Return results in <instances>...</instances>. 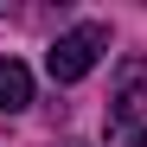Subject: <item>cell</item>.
I'll return each instance as SVG.
<instances>
[{"instance_id":"1","label":"cell","mask_w":147,"mask_h":147,"mask_svg":"<svg viewBox=\"0 0 147 147\" xmlns=\"http://www.w3.org/2000/svg\"><path fill=\"white\" fill-rule=\"evenodd\" d=\"M109 147H147V58H121L109 96Z\"/></svg>"},{"instance_id":"2","label":"cell","mask_w":147,"mask_h":147,"mask_svg":"<svg viewBox=\"0 0 147 147\" xmlns=\"http://www.w3.org/2000/svg\"><path fill=\"white\" fill-rule=\"evenodd\" d=\"M109 51V26H70L51 38V51H45V70H51V83H77L96 70V58Z\"/></svg>"},{"instance_id":"3","label":"cell","mask_w":147,"mask_h":147,"mask_svg":"<svg viewBox=\"0 0 147 147\" xmlns=\"http://www.w3.org/2000/svg\"><path fill=\"white\" fill-rule=\"evenodd\" d=\"M26 102H32V70L19 58H7L0 64V115H19Z\"/></svg>"},{"instance_id":"4","label":"cell","mask_w":147,"mask_h":147,"mask_svg":"<svg viewBox=\"0 0 147 147\" xmlns=\"http://www.w3.org/2000/svg\"><path fill=\"white\" fill-rule=\"evenodd\" d=\"M70 147H77V141H70Z\"/></svg>"}]
</instances>
